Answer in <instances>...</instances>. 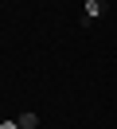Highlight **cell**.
I'll return each mask as SVG.
<instances>
[{
    "label": "cell",
    "mask_w": 117,
    "mask_h": 129,
    "mask_svg": "<svg viewBox=\"0 0 117 129\" xmlns=\"http://www.w3.org/2000/svg\"><path fill=\"white\" fill-rule=\"evenodd\" d=\"M101 12H105V0H82V24H94Z\"/></svg>",
    "instance_id": "cell-1"
},
{
    "label": "cell",
    "mask_w": 117,
    "mask_h": 129,
    "mask_svg": "<svg viewBox=\"0 0 117 129\" xmlns=\"http://www.w3.org/2000/svg\"><path fill=\"white\" fill-rule=\"evenodd\" d=\"M0 129H20V121H12V117H8V121H0Z\"/></svg>",
    "instance_id": "cell-3"
},
{
    "label": "cell",
    "mask_w": 117,
    "mask_h": 129,
    "mask_svg": "<svg viewBox=\"0 0 117 129\" xmlns=\"http://www.w3.org/2000/svg\"><path fill=\"white\" fill-rule=\"evenodd\" d=\"M20 129H39V113H35V110L20 113Z\"/></svg>",
    "instance_id": "cell-2"
}]
</instances>
